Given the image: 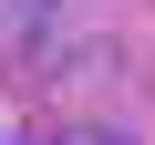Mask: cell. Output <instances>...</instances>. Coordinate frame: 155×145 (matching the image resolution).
Segmentation results:
<instances>
[{"label":"cell","mask_w":155,"mask_h":145,"mask_svg":"<svg viewBox=\"0 0 155 145\" xmlns=\"http://www.w3.org/2000/svg\"><path fill=\"white\" fill-rule=\"evenodd\" d=\"M41 31H52V0H0V52H11V62H31Z\"/></svg>","instance_id":"cell-1"}]
</instances>
